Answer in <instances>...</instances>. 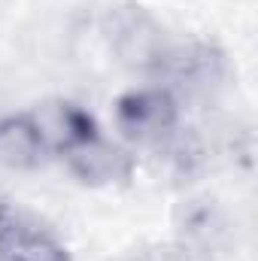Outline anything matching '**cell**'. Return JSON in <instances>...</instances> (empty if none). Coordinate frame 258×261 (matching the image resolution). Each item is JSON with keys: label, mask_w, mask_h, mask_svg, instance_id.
I'll use <instances>...</instances> for the list:
<instances>
[{"label": "cell", "mask_w": 258, "mask_h": 261, "mask_svg": "<svg viewBox=\"0 0 258 261\" xmlns=\"http://www.w3.org/2000/svg\"><path fill=\"white\" fill-rule=\"evenodd\" d=\"M107 40H110V49L116 52V58L134 70L161 67L167 49H170L161 21L137 3L116 6L107 15Z\"/></svg>", "instance_id": "obj_1"}, {"label": "cell", "mask_w": 258, "mask_h": 261, "mask_svg": "<svg viewBox=\"0 0 258 261\" xmlns=\"http://www.w3.org/2000/svg\"><path fill=\"white\" fill-rule=\"evenodd\" d=\"M116 128L140 146H161L179 130V100L170 88H134L116 100Z\"/></svg>", "instance_id": "obj_2"}, {"label": "cell", "mask_w": 258, "mask_h": 261, "mask_svg": "<svg viewBox=\"0 0 258 261\" xmlns=\"http://www.w3.org/2000/svg\"><path fill=\"white\" fill-rule=\"evenodd\" d=\"M64 152V161L70 167V173L85 182V186H110V182H122L128 179L131 170H134V161L131 155L113 140H107L100 130L79 140V143H70L61 149Z\"/></svg>", "instance_id": "obj_3"}, {"label": "cell", "mask_w": 258, "mask_h": 261, "mask_svg": "<svg viewBox=\"0 0 258 261\" xmlns=\"http://www.w3.org/2000/svg\"><path fill=\"white\" fill-rule=\"evenodd\" d=\"M0 255L9 261H70L67 249L40 225L0 203Z\"/></svg>", "instance_id": "obj_4"}, {"label": "cell", "mask_w": 258, "mask_h": 261, "mask_svg": "<svg viewBox=\"0 0 258 261\" xmlns=\"http://www.w3.org/2000/svg\"><path fill=\"white\" fill-rule=\"evenodd\" d=\"M49 155V140L34 116L0 119V167L3 170H37Z\"/></svg>", "instance_id": "obj_5"}, {"label": "cell", "mask_w": 258, "mask_h": 261, "mask_svg": "<svg viewBox=\"0 0 258 261\" xmlns=\"http://www.w3.org/2000/svg\"><path fill=\"white\" fill-rule=\"evenodd\" d=\"M161 67H167L170 76L176 79V85L186 88L189 94L213 91L225 76L222 52H216L213 46H203V43H194V46H186V49H167Z\"/></svg>", "instance_id": "obj_6"}, {"label": "cell", "mask_w": 258, "mask_h": 261, "mask_svg": "<svg viewBox=\"0 0 258 261\" xmlns=\"http://www.w3.org/2000/svg\"><path fill=\"white\" fill-rule=\"evenodd\" d=\"M134 261H200L197 255V249L192 246H173V249H152V252H143V255H137Z\"/></svg>", "instance_id": "obj_7"}, {"label": "cell", "mask_w": 258, "mask_h": 261, "mask_svg": "<svg viewBox=\"0 0 258 261\" xmlns=\"http://www.w3.org/2000/svg\"><path fill=\"white\" fill-rule=\"evenodd\" d=\"M0 261H9V258H3V255H0Z\"/></svg>", "instance_id": "obj_8"}]
</instances>
